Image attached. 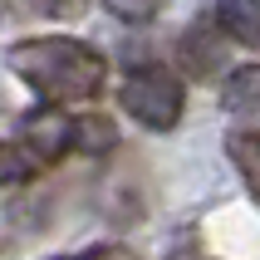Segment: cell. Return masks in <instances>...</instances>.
I'll return each instance as SVG.
<instances>
[{
    "instance_id": "6da1fadb",
    "label": "cell",
    "mask_w": 260,
    "mask_h": 260,
    "mask_svg": "<svg viewBox=\"0 0 260 260\" xmlns=\"http://www.w3.org/2000/svg\"><path fill=\"white\" fill-rule=\"evenodd\" d=\"M20 79H25L35 93H44L49 103H79V99H93L103 88V59L79 40H25L5 54Z\"/></svg>"
},
{
    "instance_id": "7a4b0ae2",
    "label": "cell",
    "mask_w": 260,
    "mask_h": 260,
    "mask_svg": "<svg viewBox=\"0 0 260 260\" xmlns=\"http://www.w3.org/2000/svg\"><path fill=\"white\" fill-rule=\"evenodd\" d=\"M118 99H123V108H128L143 128L162 133V128H172L177 118H182V99H187V93H182V79H177V74H167V69L152 64V69L128 74Z\"/></svg>"
},
{
    "instance_id": "3957f363",
    "label": "cell",
    "mask_w": 260,
    "mask_h": 260,
    "mask_svg": "<svg viewBox=\"0 0 260 260\" xmlns=\"http://www.w3.org/2000/svg\"><path fill=\"white\" fill-rule=\"evenodd\" d=\"M20 133H25V147H29L40 162H54L64 147H74V123H69L64 113H54V108L29 113L25 123H20Z\"/></svg>"
},
{
    "instance_id": "277c9868",
    "label": "cell",
    "mask_w": 260,
    "mask_h": 260,
    "mask_svg": "<svg viewBox=\"0 0 260 260\" xmlns=\"http://www.w3.org/2000/svg\"><path fill=\"white\" fill-rule=\"evenodd\" d=\"M216 25L236 44H260V0H216Z\"/></svg>"
},
{
    "instance_id": "5b68a950",
    "label": "cell",
    "mask_w": 260,
    "mask_h": 260,
    "mask_svg": "<svg viewBox=\"0 0 260 260\" xmlns=\"http://www.w3.org/2000/svg\"><path fill=\"white\" fill-rule=\"evenodd\" d=\"M182 64L191 74H216L226 64V44L216 40V29L211 25H191L187 40H182Z\"/></svg>"
},
{
    "instance_id": "8992f818",
    "label": "cell",
    "mask_w": 260,
    "mask_h": 260,
    "mask_svg": "<svg viewBox=\"0 0 260 260\" xmlns=\"http://www.w3.org/2000/svg\"><path fill=\"white\" fill-rule=\"evenodd\" d=\"M226 108L231 113H260V69H236L226 84Z\"/></svg>"
},
{
    "instance_id": "52a82bcc",
    "label": "cell",
    "mask_w": 260,
    "mask_h": 260,
    "mask_svg": "<svg viewBox=\"0 0 260 260\" xmlns=\"http://www.w3.org/2000/svg\"><path fill=\"white\" fill-rule=\"evenodd\" d=\"M74 143L84 147V152H93V157H99V152H108V147H118V128L113 123H108V118H79V123H74Z\"/></svg>"
},
{
    "instance_id": "ba28073f",
    "label": "cell",
    "mask_w": 260,
    "mask_h": 260,
    "mask_svg": "<svg viewBox=\"0 0 260 260\" xmlns=\"http://www.w3.org/2000/svg\"><path fill=\"white\" fill-rule=\"evenodd\" d=\"M231 157H236V167H241L250 197H255V206H260V138H250V133L231 138Z\"/></svg>"
},
{
    "instance_id": "9c48e42d",
    "label": "cell",
    "mask_w": 260,
    "mask_h": 260,
    "mask_svg": "<svg viewBox=\"0 0 260 260\" xmlns=\"http://www.w3.org/2000/svg\"><path fill=\"white\" fill-rule=\"evenodd\" d=\"M103 5H108L118 20H133V25H143V20H152V15H157L162 0H103Z\"/></svg>"
},
{
    "instance_id": "30bf717a",
    "label": "cell",
    "mask_w": 260,
    "mask_h": 260,
    "mask_svg": "<svg viewBox=\"0 0 260 260\" xmlns=\"http://www.w3.org/2000/svg\"><path fill=\"white\" fill-rule=\"evenodd\" d=\"M20 177H25V162H20V152L0 143V182H20Z\"/></svg>"
},
{
    "instance_id": "8fae6325",
    "label": "cell",
    "mask_w": 260,
    "mask_h": 260,
    "mask_svg": "<svg viewBox=\"0 0 260 260\" xmlns=\"http://www.w3.org/2000/svg\"><path fill=\"white\" fill-rule=\"evenodd\" d=\"M29 5H35L40 15H74L84 0H29Z\"/></svg>"
}]
</instances>
